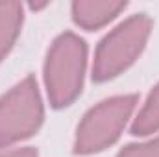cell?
<instances>
[{"instance_id": "obj_1", "label": "cell", "mask_w": 159, "mask_h": 157, "mask_svg": "<svg viewBox=\"0 0 159 157\" xmlns=\"http://www.w3.org/2000/svg\"><path fill=\"white\" fill-rule=\"evenodd\" d=\"M87 48L74 34H63L52 44L44 67L48 96L56 107L69 105L81 91Z\"/></svg>"}, {"instance_id": "obj_2", "label": "cell", "mask_w": 159, "mask_h": 157, "mask_svg": "<svg viewBox=\"0 0 159 157\" xmlns=\"http://www.w3.org/2000/svg\"><path fill=\"white\" fill-rule=\"evenodd\" d=\"M152 22L146 15H135L117 26L100 43L94 57V78L104 81L122 72L141 54L150 35Z\"/></svg>"}, {"instance_id": "obj_3", "label": "cell", "mask_w": 159, "mask_h": 157, "mask_svg": "<svg viewBox=\"0 0 159 157\" xmlns=\"http://www.w3.org/2000/svg\"><path fill=\"white\" fill-rule=\"evenodd\" d=\"M135 102V96H115L93 107L78 128L76 152L94 154L113 144L131 115Z\"/></svg>"}, {"instance_id": "obj_4", "label": "cell", "mask_w": 159, "mask_h": 157, "mask_svg": "<svg viewBox=\"0 0 159 157\" xmlns=\"http://www.w3.org/2000/svg\"><path fill=\"white\" fill-rule=\"evenodd\" d=\"M43 120V104L32 76L15 85L0 100V142H15L37 131Z\"/></svg>"}, {"instance_id": "obj_5", "label": "cell", "mask_w": 159, "mask_h": 157, "mask_svg": "<svg viewBox=\"0 0 159 157\" xmlns=\"http://www.w3.org/2000/svg\"><path fill=\"white\" fill-rule=\"evenodd\" d=\"M126 7V2H76L72 6L74 20L83 28H100L115 19Z\"/></svg>"}, {"instance_id": "obj_6", "label": "cell", "mask_w": 159, "mask_h": 157, "mask_svg": "<svg viewBox=\"0 0 159 157\" xmlns=\"http://www.w3.org/2000/svg\"><path fill=\"white\" fill-rule=\"evenodd\" d=\"M22 24V6L19 2H0V61L9 52Z\"/></svg>"}, {"instance_id": "obj_7", "label": "cell", "mask_w": 159, "mask_h": 157, "mask_svg": "<svg viewBox=\"0 0 159 157\" xmlns=\"http://www.w3.org/2000/svg\"><path fill=\"white\" fill-rule=\"evenodd\" d=\"M159 129V85L152 91L148 96L143 111L135 118L133 124V133L137 135H148Z\"/></svg>"}, {"instance_id": "obj_8", "label": "cell", "mask_w": 159, "mask_h": 157, "mask_svg": "<svg viewBox=\"0 0 159 157\" xmlns=\"http://www.w3.org/2000/svg\"><path fill=\"white\" fill-rule=\"evenodd\" d=\"M119 157H159V139L143 144H129L120 152Z\"/></svg>"}, {"instance_id": "obj_9", "label": "cell", "mask_w": 159, "mask_h": 157, "mask_svg": "<svg viewBox=\"0 0 159 157\" xmlns=\"http://www.w3.org/2000/svg\"><path fill=\"white\" fill-rule=\"evenodd\" d=\"M0 157H37L34 148H2L0 146Z\"/></svg>"}]
</instances>
